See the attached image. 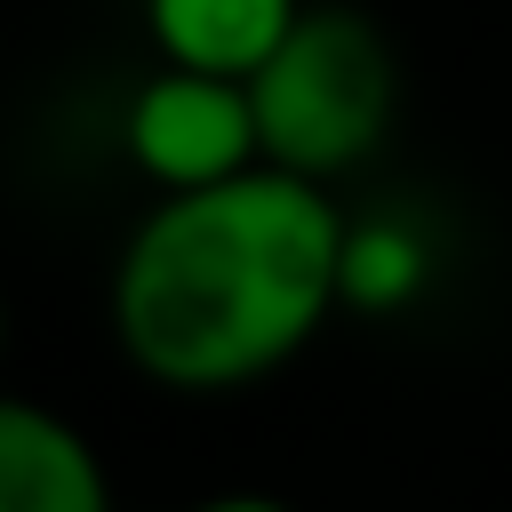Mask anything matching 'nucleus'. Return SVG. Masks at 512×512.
<instances>
[{
	"instance_id": "nucleus-1",
	"label": "nucleus",
	"mask_w": 512,
	"mask_h": 512,
	"mask_svg": "<svg viewBox=\"0 0 512 512\" xmlns=\"http://www.w3.org/2000/svg\"><path fill=\"white\" fill-rule=\"evenodd\" d=\"M352 216L296 168L160 192L104 288L112 344L160 392H240L288 368L344 304Z\"/></svg>"
},
{
	"instance_id": "nucleus-2",
	"label": "nucleus",
	"mask_w": 512,
	"mask_h": 512,
	"mask_svg": "<svg viewBox=\"0 0 512 512\" xmlns=\"http://www.w3.org/2000/svg\"><path fill=\"white\" fill-rule=\"evenodd\" d=\"M248 88H256L264 160L296 168L312 184L368 168L376 144L392 136V112H400V64H392L384 32L336 0H320V8L304 0L296 32L264 56V72Z\"/></svg>"
},
{
	"instance_id": "nucleus-3",
	"label": "nucleus",
	"mask_w": 512,
	"mask_h": 512,
	"mask_svg": "<svg viewBox=\"0 0 512 512\" xmlns=\"http://www.w3.org/2000/svg\"><path fill=\"white\" fill-rule=\"evenodd\" d=\"M120 144L152 192H200V184L248 176V168H264L256 88L232 72L152 64L120 112Z\"/></svg>"
},
{
	"instance_id": "nucleus-4",
	"label": "nucleus",
	"mask_w": 512,
	"mask_h": 512,
	"mask_svg": "<svg viewBox=\"0 0 512 512\" xmlns=\"http://www.w3.org/2000/svg\"><path fill=\"white\" fill-rule=\"evenodd\" d=\"M0 512H112L88 432L40 400L0 408Z\"/></svg>"
},
{
	"instance_id": "nucleus-5",
	"label": "nucleus",
	"mask_w": 512,
	"mask_h": 512,
	"mask_svg": "<svg viewBox=\"0 0 512 512\" xmlns=\"http://www.w3.org/2000/svg\"><path fill=\"white\" fill-rule=\"evenodd\" d=\"M304 0H144V32L160 64H192V72H232L256 80L264 56L296 32Z\"/></svg>"
},
{
	"instance_id": "nucleus-6",
	"label": "nucleus",
	"mask_w": 512,
	"mask_h": 512,
	"mask_svg": "<svg viewBox=\"0 0 512 512\" xmlns=\"http://www.w3.org/2000/svg\"><path fill=\"white\" fill-rule=\"evenodd\" d=\"M424 280V248L384 224V232H360L352 224V248H344V304H400L408 288Z\"/></svg>"
},
{
	"instance_id": "nucleus-7",
	"label": "nucleus",
	"mask_w": 512,
	"mask_h": 512,
	"mask_svg": "<svg viewBox=\"0 0 512 512\" xmlns=\"http://www.w3.org/2000/svg\"><path fill=\"white\" fill-rule=\"evenodd\" d=\"M192 512H296V504H280V496H256V488H240V496H208V504H192Z\"/></svg>"
}]
</instances>
